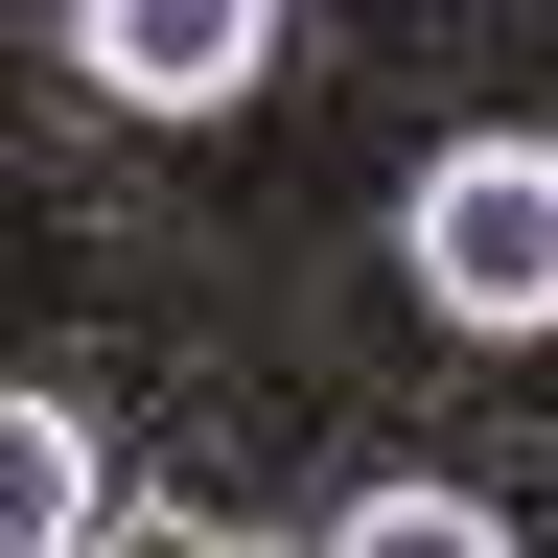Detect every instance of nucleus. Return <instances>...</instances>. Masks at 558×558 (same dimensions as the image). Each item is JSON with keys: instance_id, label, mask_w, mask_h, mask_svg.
Here are the masks:
<instances>
[{"instance_id": "f257e3e1", "label": "nucleus", "mask_w": 558, "mask_h": 558, "mask_svg": "<svg viewBox=\"0 0 558 558\" xmlns=\"http://www.w3.org/2000/svg\"><path fill=\"white\" fill-rule=\"evenodd\" d=\"M418 303L488 326V349H535L558 326V140H465V163H418Z\"/></svg>"}, {"instance_id": "f03ea898", "label": "nucleus", "mask_w": 558, "mask_h": 558, "mask_svg": "<svg viewBox=\"0 0 558 558\" xmlns=\"http://www.w3.org/2000/svg\"><path fill=\"white\" fill-rule=\"evenodd\" d=\"M70 70H94V94H140V117H233L256 70H279V24H256V0H94V24H70Z\"/></svg>"}, {"instance_id": "7ed1b4c3", "label": "nucleus", "mask_w": 558, "mask_h": 558, "mask_svg": "<svg viewBox=\"0 0 558 558\" xmlns=\"http://www.w3.org/2000/svg\"><path fill=\"white\" fill-rule=\"evenodd\" d=\"M0 558H117L94 535V418H70V396L0 418Z\"/></svg>"}, {"instance_id": "20e7f679", "label": "nucleus", "mask_w": 558, "mask_h": 558, "mask_svg": "<svg viewBox=\"0 0 558 558\" xmlns=\"http://www.w3.org/2000/svg\"><path fill=\"white\" fill-rule=\"evenodd\" d=\"M326 558H512V535H488V512H465V488H373V512H349Z\"/></svg>"}, {"instance_id": "39448f33", "label": "nucleus", "mask_w": 558, "mask_h": 558, "mask_svg": "<svg viewBox=\"0 0 558 558\" xmlns=\"http://www.w3.org/2000/svg\"><path fill=\"white\" fill-rule=\"evenodd\" d=\"M117 558H233V535H209V512H140V535H117Z\"/></svg>"}]
</instances>
